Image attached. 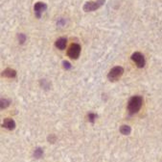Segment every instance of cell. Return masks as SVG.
I'll list each match as a JSON object with an SVG mask.
<instances>
[{"label": "cell", "mask_w": 162, "mask_h": 162, "mask_svg": "<svg viewBox=\"0 0 162 162\" xmlns=\"http://www.w3.org/2000/svg\"><path fill=\"white\" fill-rule=\"evenodd\" d=\"M47 140L50 144H54V143L57 141V137H56V135H54V134H50V135L47 137Z\"/></svg>", "instance_id": "cell-14"}, {"label": "cell", "mask_w": 162, "mask_h": 162, "mask_svg": "<svg viewBox=\"0 0 162 162\" xmlns=\"http://www.w3.org/2000/svg\"><path fill=\"white\" fill-rule=\"evenodd\" d=\"M62 66H63V69H70L72 68L71 64L69 63L68 61H66V60L62 61Z\"/></svg>", "instance_id": "cell-16"}, {"label": "cell", "mask_w": 162, "mask_h": 162, "mask_svg": "<svg viewBox=\"0 0 162 162\" xmlns=\"http://www.w3.org/2000/svg\"><path fill=\"white\" fill-rule=\"evenodd\" d=\"M3 127L9 129V130H13V129L16 128V123L13 119L7 118L4 120V122H3Z\"/></svg>", "instance_id": "cell-7"}, {"label": "cell", "mask_w": 162, "mask_h": 162, "mask_svg": "<svg viewBox=\"0 0 162 162\" xmlns=\"http://www.w3.org/2000/svg\"><path fill=\"white\" fill-rule=\"evenodd\" d=\"M96 118H97V115L93 112H89L88 114H87V119H88V121L90 123H94Z\"/></svg>", "instance_id": "cell-13"}, {"label": "cell", "mask_w": 162, "mask_h": 162, "mask_svg": "<svg viewBox=\"0 0 162 162\" xmlns=\"http://www.w3.org/2000/svg\"><path fill=\"white\" fill-rule=\"evenodd\" d=\"M132 60L136 64L138 68H143L145 66V58L144 55L140 52H134L132 55Z\"/></svg>", "instance_id": "cell-6"}, {"label": "cell", "mask_w": 162, "mask_h": 162, "mask_svg": "<svg viewBox=\"0 0 162 162\" xmlns=\"http://www.w3.org/2000/svg\"><path fill=\"white\" fill-rule=\"evenodd\" d=\"M81 54V45L78 44H72L67 50V55L73 60H77Z\"/></svg>", "instance_id": "cell-4"}, {"label": "cell", "mask_w": 162, "mask_h": 162, "mask_svg": "<svg viewBox=\"0 0 162 162\" xmlns=\"http://www.w3.org/2000/svg\"><path fill=\"white\" fill-rule=\"evenodd\" d=\"M17 38H18V41H19V44H24L25 43V41H26V36L24 34H18L17 36Z\"/></svg>", "instance_id": "cell-15"}, {"label": "cell", "mask_w": 162, "mask_h": 162, "mask_svg": "<svg viewBox=\"0 0 162 162\" xmlns=\"http://www.w3.org/2000/svg\"><path fill=\"white\" fill-rule=\"evenodd\" d=\"M2 75L5 76V77H8V78H15L16 76V72L15 71V69L8 68L5 69V71H3Z\"/></svg>", "instance_id": "cell-9"}, {"label": "cell", "mask_w": 162, "mask_h": 162, "mask_svg": "<svg viewBox=\"0 0 162 162\" xmlns=\"http://www.w3.org/2000/svg\"><path fill=\"white\" fill-rule=\"evenodd\" d=\"M123 73H124V69L122 67H114L113 69H111L109 71L108 75V78L109 81L115 82L121 78Z\"/></svg>", "instance_id": "cell-2"}, {"label": "cell", "mask_w": 162, "mask_h": 162, "mask_svg": "<svg viewBox=\"0 0 162 162\" xmlns=\"http://www.w3.org/2000/svg\"><path fill=\"white\" fill-rule=\"evenodd\" d=\"M47 9V5L44 2H36L34 6V11H35V16L36 17L40 18L41 15L46 11Z\"/></svg>", "instance_id": "cell-5"}, {"label": "cell", "mask_w": 162, "mask_h": 162, "mask_svg": "<svg viewBox=\"0 0 162 162\" xmlns=\"http://www.w3.org/2000/svg\"><path fill=\"white\" fill-rule=\"evenodd\" d=\"M11 101L7 99H1V101H0V106H1V109H5L7 108L9 105H10Z\"/></svg>", "instance_id": "cell-12"}, {"label": "cell", "mask_w": 162, "mask_h": 162, "mask_svg": "<svg viewBox=\"0 0 162 162\" xmlns=\"http://www.w3.org/2000/svg\"><path fill=\"white\" fill-rule=\"evenodd\" d=\"M106 2V0H97V1H88V2H85L84 7V11L88 13V12H92V11H95L97 9H99L100 7H102L104 5V3Z\"/></svg>", "instance_id": "cell-3"}, {"label": "cell", "mask_w": 162, "mask_h": 162, "mask_svg": "<svg viewBox=\"0 0 162 162\" xmlns=\"http://www.w3.org/2000/svg\"><path fill=\"white\" fill-rule=\"evenodd\" d=\"M66 44H67V39L66 38H59L56 41V43H55V45H56V47L61 49V50H63L64 48L66 47Z\"/></svg>", "instance_id": "cell-8"}, {"label": "cell", "mask_w": 162, "mask_h": 162, "mask_svg": "<svg viewBox=\"0 0 162 162\" xmlns=\"http://www.w3.org/2000/svg\"><path fill=\"white\" fill-rule=\"evenodd\" d=\"M142 104H143V98L142 96H132V98L129 100L128 106H127L129 114V115L136 114L138 111L141 109Z\"/></svg>", "instance_id": "cell-1"}, {"label": "cell", "mask_w": 162, "mask_h": 162, "mask_svg": "<svg viewBox=\"0 0 162 162\" xmlns=\"http://www.w3.org/2000/svg\"><path fill=\"white\" fill-rule=\"evenodd\" d=\"M43 156V150L41 148H36L34 151V157L36 159H39Z\"/></svg>", "instance_id": "cell-10"}, {"label": "cell", "mask_w": 162, "mask_h": 162, "mask_svg": "<svg viewBox=\"0 0 162 162\" xmlns=\"http://www.w3.org/2000/svg\"><path fill=\"white\" fill-rule=\"evenodd\" d=\"M40 84H41V86H42L45 90L49 89V83L46 82V80H40Z\"/></svg>", "instance_id": "cell-17"}, {"label": "cell", "mask_w": 162, "mask_h": 162, "mask_svg": "<svg viewBox=\"0 0 162 162\" xmlns=\"http://www.w3.org/2000/svg\"><path fill=\"white\" fill-rule=\"evenodd\" d=\"M120 132H121L123 135H129V134L132 132V128L129 126H122L120 127Z\"/></svg>", "instance_id": "cell-11"}]
</instances>
